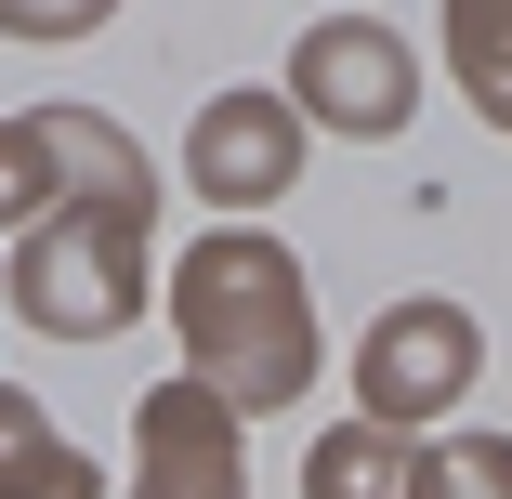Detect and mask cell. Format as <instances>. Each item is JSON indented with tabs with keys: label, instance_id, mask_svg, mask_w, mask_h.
<instances>
[{
	"label": "cell",
	"instance_id": "cell-9",
	"mask_svg": "<svg viewBox=\"0 0 512 499\" xmlns=\"http://www.w3.org/2000/svg\"><path fill=\"white\" fill-rule=\"evenodd\" d=\"M460 14V79H473V106L512 132V0H447Z\"/></svg>",
	"mask_w": 512,
	"mask_h": 499
},
{
	"label": "cell",
	"instance_id": "cell-6",
	"mask_svg": "<svg viewBox=\"0 0 512 499\" xmlns=\"http://www.w3.org/2000/svg\"><path fill=\"white\" fill-rule=\"evenodd\" d=\"M145 499H237V447H224V394L211 381H158L145 394Z\"/></svg>",
	"mask_w": 512,
	"mask_h": 499
},
{
	"label": "cell",
	"instance_id": "cell-5",
	"mask_svg": "<svg viewBox=\"0 0 512 499\" xmlns=\"http://www.w3.org/2000/svg\"><path fill=\"white\" fill-rule=\"evenodd\" d=\"M184 171H197V197H224V211H263V197H276V184L302 171V132H289V92H224V106L197 119Z\"/></svg>",
	"mask_w": 512,
	"mask_h": 499
},
{
	"label": "cell",
	"instance_id": "cell-11",
	"mask_svg": "<svg viewBox=\"0 0 512 499\" xmlns=\"http://www.w3.org/2000/svg\"><path fill=\"white\" fill-rule=\"evenodd\" d=\"M119 0H0V27L14 40H79V27H106Z\"/></svg>",
	"mask_w": 512,
	"mask_h": 499
},
{
	"label": "cell",
	"instance_id": "cell-1",
	"mask_svg": "<svg viewBox=\"0 0 512 499\" xmlns=\"http://www.w3.org/2000/svg\"><path fill=\"white\" fill-rule=\"evenodd\" d=\"M184 342H197V381H211L224 408H289L302 368H316L289 250H276V237H211V250H184Z\"/></svg>",
	"mask_w": 512,
	"mask_h": 499
},
{
	"label": "cell",
	"instance_id": "cell-8",
	"mask_svg": "<svg viewBox=\"0 0 512 499\" xmlns=\"http://www.w3.org/2000/svg\"><path fill=\"white\" fill-rule=\"evenodd\" d=\"M302 499H407V460L381 447V421H355V434H329V447H316Z\"/></svg>",
	"mask_w": 512,
	"mask_h": 499
},
{
	"label": "cell",
	"instance_id": "cell-10",
	"mask_svg": "<svg viewBox=\"0 0 512 499\" xmlns=\"http://www.w3.org/2000/svg\"><path fill=\"white\" fill-rule=\"evenodd\" d=\"M407 499H512V447L473 434V447H434L421 473H407Z\"/></svg>",
	"mask_w": 512,
	"mask_h": 499
},
{
	"label": "cell",
	"instance_id": "cell-7",
	"mask_svg": "<svg viewBox=\"0 0 512 499\" xmlns=\"http://www.w3.org/2000/svg\"><path fill=\"white\" fill-rule=\"evenodd\" d=\"M0 499H92V460L53 447V421L27 394H0Z\"/></svg>",
	"mask_w": 512,
	"mask_h": 499
},
{
	"label": "cell",
	"instance_id": "cell-3",
	"mask_svg": "<svg viewBox=\"0 0 512 499\" xmlns=\"http://www.w3.org/2000/svg\"><path fill=\"white\" fill-rule=\"evenodd\" d=\"M407 53H394V27H368V14H329L316 40H302V66H289V106L302 119H329V132H407Z\"/></svg>",
	"mask_w": 512,
	"mask_h": 499
},
{
	"label": "cell",
	"instance_id": "cell-2",
	"mask_svg": "<svg viewBox=\"0 0 512 499\" xmlns=\"http://www.w3.org/2000/svg\"><path fill=\"white\" fill-rule=\"evenodd\" d=\"M145 303V211H40L27 237V316L53 342H106L119 316Z\"/></svg>",
	"mask_w": 512,
	"mask_h": 499
},
{
	"label": "cell",
	"instance_id": "cell-4",
	"mask_svg": "<svg viewBox=\"0 0 512 499\" xmlns=\"http://www.w3.org/2000/svg\"><path fill=\"white\" fill-rule=\"evenodd\" d=\"M355 381H368V421H421V408H447V394L473 381V316H460V303H381Z\"/></svg>",
	"mask_w": 512,
	"mask_h": 499
}]
</instances>
